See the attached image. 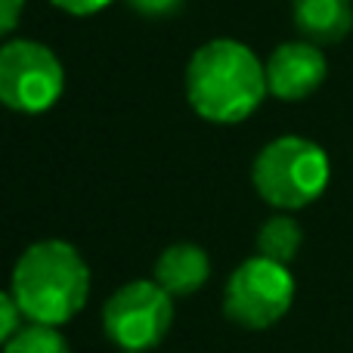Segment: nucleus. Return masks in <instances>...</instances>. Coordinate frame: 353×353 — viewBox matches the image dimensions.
I'll return each mask as SVG.
<instances>
[{"label":"nucleus","instance_id":"obj_13","mask_svg":"<svg viewBox=\"0 0 353 353\" xmlns=\"http://www.w3.org/2000/svg\"><path fill=\"white\" fill-rule=\"evenodd\" d=\"M128 3L143 16H171L183 6V0H128Z\"/></svg>","mask_w":353,"mask_h":353},{"label":"nucleus","instance_id":"obj_4","mask_svg":"<svg viewBox=\"0 0 353 353\" xmlns=\"http://www.w3.org/2000/svg\"><path fill=\"white\" fill-rule=\"evenodd\" d=\"M174 323V301L155 279L121 285L103 307V329L112 344L128 353L152 350L165 341Z\"/></svg>","mask_w":353,"mask_h":353},{"label":"nucleus","instance_id":"obj_12","mask_svg":"<svg viewBox=\"0 0 353 353\" xmlns=\"http://www.w3.org/2000/svg\"><path fill=\"white\" fill-rule=\"evenodd\" d=\"M19 319H22V310H19L16 298L6 294V292H0V344H6L19 329H22Z\"/></svg>","mask_w":353,"mask_h":353},{"label":"nucleus","instance_id":"obj_8","mask_svg":"<svg viewBox=\"0 0 353 353\" xmlns=\"http://www.w3.org/2000/svg\"><path fill=\"white\" fill-rule=\"evenodd\" d=\"M292 12L310 43H338L353 28V0H294Z\"/></svg>","mask_w":353,"mask_h":353},{"label":"nucleus","instance_id":"obj_5","mask_svg":"<svg viewBox=\"0 0 353 353\" xmlns=\"http://www.w3.org/2000/svg\"><path fill=\"white\" fill-rule=\"evenodd\" d=\"M65 90L62 62L37 41H12L0 47V103L22 115L47 112Z\"/></svg>","mask_w":353,"mask_h":353},{"label":"nucleus","instance_id":"obj_9","mask_svg":"<svg viewBox=\"0 0 353 353\" xmlns=\"http://www.w3.org/2000/svg\"><path fill=\"white\" fill-rule=\"evenodd\" d=\"M211 273V261L199 245H171L161 251V257L155 261V282L165 288L168 294H192L208 282Z\"/></svg>","mask_w":353,"mask_h":353},{"label":"nucleus","instance_id":"obj_1","mask_svg":"<svg viewBox=\"0 0 353 353\" xmlns=\"http://www.w3.org/2000/svg\"><path fill=\"white\" fill-rule=\"evenodd\" d=\"M267 93V65L239 41L220 37L195 50L189 59L186 99L208 121H245Z\"/></svg>","mask_w":353,"mask_h":353},{"label":"nucleus","instance_id":"obj_2","mask_svg":"<svg viewBox=\"0 0 353 353\" xmlns=\"http://www.w3.org/2000/svg\"><path fill=\"white\" fill-rule=\"evenodd\" d=\"M90 292V270L74 245L47 239L34 242L12 270V298L28 323L65 325L78 316Z\"/></svg>","mask_w":353,"mask_h":353},{"label":"nucleus","instance_id":"obj_14","mask_svg":"<svg viewBox=\"0 0 353 353\" xmlns=\"http://www.w3.org/2000/svg\"><path fill=\"white\" fill-rule=\"evenodd\" d=\"M22 6H25V0H0V37L10 34V31L19 25Z\"/></svg>","mask_w":353,"mask_h":353},{"label":"nucleus","instance_id":"obj_11","mask_svg":"<svg viewBox=\"0 0 353 353\" xmlns=\"http://www.w3.org/2000/svg\"><path fill=\"white\" fill-rule=\"evenodd\" d=\"M3 353H72V347H68V341L62 338V332L56 325L31 323V325H22L6 341Z\"/></svg>","mask_w":353,"mask_h":353},{"label":"nucleus","instance_id":"obj_3","mask_svg":"<svg viewBox=\"0 0 353 353\" xmlns=\"http://www.w3.org/2000/svg\"><path fill=\"white\" fill-rule=\"evenodd\" d=\"M329 155L304 137H279L254 159V189L282 211H298L316 201L329 186Z\"/></svg>","mask_w":353,"mask_h":353},{"label":"nucleus","instance_id":"obj_10","mask_svg":"<svg viewBox=\"0 0 353 353\" xmlns=\"http://www.w3.org/2000/svg\"><path fill=\"white\" fill-rule=\"evenodd\" d=\"M301 239H304V232H301V226L292 217H282V214L279 217H270L261 226V232H257V254L288 267L298 257Z\"/></svg>","mask_w":353,"mask_h":353},{"label":"nucleus","instance_id":"obj_7","mask_svg":"<svg viewBox=\"0 0 353 353\" xmlns=\"http://www.w3.org/2000/svg\"><path fill=\"white\" fill-rule=\"evenodd\" d=\"M329 74L325 56L319 53L316 43L310 41H292L282 43L270 53L267 59V90L276 99L285 103H298L307 99L313 90H319V84Z\"/></svg>","mask_w":353,"mask_h":353},{"label":"nucleus","instance_id":"obj_6","mask_svg":"<svg viewBox=\"0 0 353 353\" xmlns=\"http://www.w3.org/2000/svg\"><path fill=\"white\" fill-rule=\"evenodd\" d=\"M294 301V279L288 267L267 257H251L226 282V316L242 329H270L276 325Z\"/></svg>","mask_w":353,"mask_h":353},{"label":"nucleus","instance_id":"obj_15","mask_svg":"<svg viewBox=\"0 0 353 353\" xmlns=\"http://www.w3.org/2000/svg\"><path fill=\"white\" fill-rule=\"evenodd\" d=\"M59 10L72 12V16H93V12L105 10L112 0H53Z\"/></svg>","mask_w":353,"mask_h":353}]
</instances>
